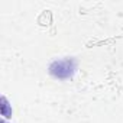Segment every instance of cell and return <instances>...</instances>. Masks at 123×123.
I'll return each mask as SVG.
<instances>
[{
    "label": "cell",
    "instance_id": "1",
    "mask_svg": "<svg viewBox=\"0 0 123 123\" xmlns=\"http://www.w3.org/2000/svg\"><path fill=\"white\" fill-rule=\"evenodd\" d=\"M48 71L55 80H71L77 73V61L71 56L56 58L49 64Z\"/></svg>",
    "mask_w": 123,
    "mask_h": 123
}]
</instances>
